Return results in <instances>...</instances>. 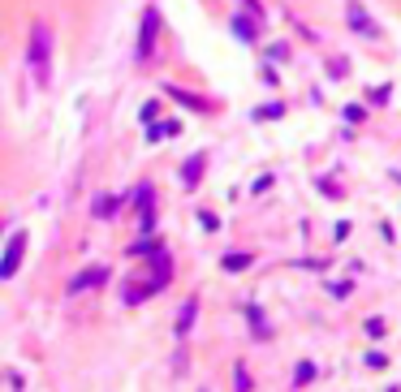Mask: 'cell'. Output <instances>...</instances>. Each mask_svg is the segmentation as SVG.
<instances>
[{
    "instance_id": "6da1fadb",
    "label": "cell",
    "mask_w": 401,
    "mask_h": 392,
    "mask_svg": "<svg viewBox=\"0 0 401 392\" xmlns=\"http://www.w3.org/2000/svg\"><path fill=\"white\" fill-rule=\"evenodd\" d=\"M168 280H173V259H168L164 250H156V259H152V276H147V280H130V285H125V306H138V302H147V298H152V293H160Z\"/></svg>"
},
{
    "instance_id": "7a4b0ae2",
    "label": "cell",
    "mask_w": 401,
    "mask_h": 392,
    "mask_svg": "<svg viewBox=\"0 0 401 392\" xmlns=\"http://www.w3.org/2000/svg\"><path fill=\"white\" fill-rule=\"evenodd\" d=\"M31 69H35L39 86H48V78H52V27L48 22L31 27Z\"/></svg>"
},
{
    "instance_id": "3957f363",
    "label": "cell",
    "mask_w": 401,
    "mask_h": 392,
    "mask_svg": "<svg viewBox=\"0 0 401 392\" xmlns=\"http://www.w3.org/2000/svg\"><path fill=\"white\" fill-rule=\"evenodd\" d=\"M27 246H31L27 229H13V237L5 241V250H0V280L17 276V267H22V255H27Z\"/></svg>"
},
{
    "instance_id": "277c9868",
    "label": "cell",
    "mask_w": 401,
    "mask_h": 392,
    "mask_svg": "<svg viewBox=\"0 0 401 392\" xmlns=\"http://www.w3.org/2000/svg\"><path fill=\"white\" fill-rule=\"evenodd\" d=\"M156 35H160V9H147V13H143V31H138V47H134L138 65L152 61V52H156Z\"/></svg>"
},
{
    "instance_id": "5b68a950",
    "label": "cell",
    "mask_w": 401,
    "mask_h": 392,
    "mask_svg": "<svg viewBox=\"0 0 401 392\" xmlns=\"http://www.w3.org/2000/svg\"><path fill=\"white\" fill-rule=\"evenodd\" d=\"M104 280H108V267L104 263H91V267H82V272L69 280V293H87L95 285H104Z\"/></svg>"
},
{
    "instance_id": "8992f818",
    "label": "cell",
    "mask_w": 401,
    "mask_h": 392,
    "mask_svg": "<svg viewBox=\"0 0 401 392\" xmlns=\"http://www.w3.org/2000/svg\"><path fill=\"white\" fill-rule=\"evenodd\" d=\"M203 168H207V156L198 151V156H190L186 164H182V181H186V190H194L198 186V177H203Z\"/></svg>"
},
{
    "instance_id": "52a82bcc",
    "label": "cell",
    "mask_w": 401,
    "mask_h": 392,
    "mask_svg": "<svg viewBox=\"0 0 401 392\" xmlns=\"http://www.w3.org/2000/svg\"><path fill=\"white\" fill-rule=\"evenodd\" d=\"M345 13H349V27H354L358 35H375V27H371V17L363 13V5H358V0H345Z\"/></svg>"
},
{
    "instance_id": "ba28073f",
    "label": "cell",
    "mask_w": 401,
    "mask_h": 392,
    "mask_svg": "<svg viewBox=\"0 0 401 392\" xmlns=\"http://www.w3.org/2000/svg\"><path fill=\"white\" fill-rule=\"evenodd\" d=\"M233 31H238V39L250 43V39L259 35V17H255V13H238V17H233Z\"/></svg>"
},
{
    "instance_id": "9c48e42d",
    "label": "cell",
    "mask_w": 401,
    "mask_h": 392,
    "mask_svg": "<svg viewBox=\"0 0 401 392\" xmlns=\"http://www.w3.org/2000/svg\"><path fill=\"white\" fill-rule=\"evenodd\" d=\"M168 134L177 138V134H182V121H160L156 130H147V138H152V142H156V138H168Z\"/></svg>"
},
{
    "instance_id": "30bf717a",
    "label": "cell",
    "mask_w": 401,
    "mask_h": 392,
    "mask_svg": "<svg viewBox=\"0 0 401 392\" xmlns=\"http://www.w3.org/2000/svg\"><path fill=\"white\" fill-rule=\"evenodd\" d=\"M194 310H198V302L190 298V302L182 306V319H177V336H190V324H194Z\"/></svg>"
},
{
    "instance_id": "8fae6325",
    "label": "cell",
    "mask_w": 401,
    "mask_h": 392,
    "mask_svg": "<svg viewBox=\"0 0 401 392\" xmlns=\"http://www.w3.org/2000/svg\"><path fill=\"white\" fill-rule=\"evenodd\" d=\"M319 371H315V362H298V371H293V388H302L307 379H315Z\"/></svg>"
},
{
    "instance_id": "7c38bea8",
    "label": "cell",
    "mask_w": 401,
    "mask_h": 392,
    "mask_svg": "<svg viewBox=\"0 0 401 392\" xmlns=\"http://www.w3.org/2000/svg\"><path fill=\"white\" fill-rule=\"evenodd\" d=\"M250 267V255H224V272H246Z\"/></svg>"
},
{
    "instance_id": "4fadbf2b",
    "label": "cell",
    "mask_w": 401,
    "mask_h": 392,
    "mask_svg": "<svg viewBox=\"0 0 401 392\" xmlns=\"http://www.w3.org/2000/svg\"><path fill=\"white\" fill-rule=\"evenodd\" d=\"M281 112H285L281 104H263V108H255V121H277Z\"/></svg>"
},
{
    "instance_id": "5bb4252c",
    "label": "cell",
    "mask_w": 401,
    "mask_h": 392,
    "mask_svg": "<svg viewBox=\"0 0 401 392\" xmlns=\"http://www.w3.org/2000/svg\"><path fill=\"white\" fill-rule=\"evenodd\" d=\"M246 315H250V324H255V336H268V328H263V315H259V306H250Z\"/></svg>"
},
{
    "instance_id": "9a60e30c",
    "label": "cell",
    "mask_w": 401,
    "mask_h": 392,
    "mask_svg": "<svg viewBox=\"0 0 401 392\" xmlns=\"http://www.w3.org/2000/svg\"><path fill=\"white\" fill-rule=\"evenodd\" d=\"M117 211V199H95V216H112Z\"/></svg>"
},
{
    "instance_id": "2e32d148",
    "label": "cell",
    "mask_w": 401,
    "mask_h": 392,
    "mask_svg": "<svg viewBox=\"0 0 401 392\" xmlns=\"http://www.w3.org/2000/svg\"><path fill=\"white\" fill-rule=\"evenodd\" d=\"M198 225H203V229H207V233H216V229H220V220H216V216H212V211H198Z\"/></svg>"
},
{
    "instance_id": "e0dca14e",
    "label": "cell",
    "mask_w": 401,
    "mask_h": 392,
    "mask_svg": "<svg viewBox=\"0 0 401 392\" xmlns=\"http://www.w3.org/2000/svg\"><path fill=\"white\" fill-rule=\"evenodd\" d=\"M367 100H371V104H384V100H388V86H371Z\"/></svg>"
},
{
    "instance_id": "ac0fdd59",
    "label": "cell",
    "mask_w": 401,
    "mask_h": 392,
    "mask_svg": "<svg viewBox=\"0 0 401 392\" xmlns=\"http://www.w3.org/2000/svg\"><path fill=\"white\" fill-rule=\"evenodd\" d=\"M367 336H384V319H367Z\"/></svg>"
},
{
    "instance_id": "d6986e66",
    "label": "cell",
    "mask_w": 401,
    "mask_h": 392,
    "mask_svg": "<svg viewBox=\"0 0 401 392\" xmlns=\"http://www.w3.org/2000/svg\"><path fill=\"white\" fill-rule=\"evenodd\" d=\"M367 366H371V371H380V366H388V362H384V354H367Z\"/></svg>"
},
{
    "instance_id": "ffe728a7",
    "label": "cell",
    "mask_w": 401,
    "mask_h": 392,
    "mask_svg": "<svg viewBox=\"0 0 401 392\" xmlns=\"http://www.w3.org/2000/svg\"><path fill=\"white\" fill-rule=\"evenodd\" d=\"M246 5H250V13H255V17H263V5H259V0H246Z\"/></svg>"
},
{
    "instance_id": "44dd1931",
    "label": "cell",
    "mask_w": 401,
    "mask_h": 392,
    "mask_svg": "<svg viewBox=\"0 0 401 392\" xmlns=\"http://www.w3.org/2000/svg\"><path fill=\"white\" fill-rule=\"evenodd\" d=\"M388 392H401V388H397V384H393V388H388Z\"/></svg>"
}]
</instances>
